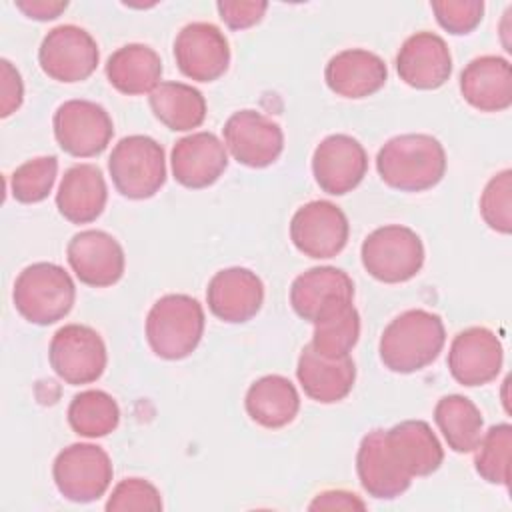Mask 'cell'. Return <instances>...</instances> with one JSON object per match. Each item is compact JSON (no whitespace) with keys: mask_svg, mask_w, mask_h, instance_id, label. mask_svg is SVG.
<instances>
[{"mask_svg":"<svg viewBox=\"0 0 512 512\" xmlns=\"http://www.w3.org/2000/svg\"><path fill=\"white\" fill-rule=\"evenodd\" d=\"M446 342L438 314L414 308L396 316L382 332L378 352L382 364L398 374H412L430 366Z\"/></svg>","mask_w":512,"mask_h":512,"instance_id":"2","label":"cell"},{"mask_svg":"<svg viewBox=\"0 0 512 512\" xmlns=\"http://www.w3.org/2000/svg\"><path fill=\"white\" fill-rule=\"evenodd\" d=\"M502 362V342L484 326H470L458 332L448 350V370L452 378L470 388L496 380Z\"/></svg>","mask_w":512,"mask_h":512,"instance_id":"15","label":"cell"},{"mask_svg":"<svg viewBox=\"0 0 512 512\" xmlns=\"http://www.w3.org/2000/svg\"><path fill=\"white\" fill-rule=\"evenodd\" d=\"M244 406L256 424L276 430L288 426L296 418L300 410V396L286 376L268 374L250 384Z\"/></svg>","mask_w":512,"mask_h":512,"instance_id":"27","label":"cell"},{"mask_svg":"<svg viewBox=\"0 0 512 512\" xmlns=\"http://www.w3.org/2000/svg\"><path fill=\"white\" fill-rule=\"evenodd\" d=\"M174 58L180 72L190 80L212 82L228 70L230 46L218 26L190 22L176 34Z\"/></svg>","mask_w":512,"mask_h":512,"instance_id":"14","label":"cell"},{"mask_svg":"<svg viewBox=\"0 0 512 512\" xmlns=\"http://www.w3.org/2000/svg\"><path fill=\"white\" fill-rule=\"evenodd\" d=\"M350 224L342 208L328 200H312L300 206L290 220V240L308 258H332L348 242Z\"/></svg>","mask_w":512,"mask_h":512,"instance_id":"11","label":"cell"},{"mask_svg":"<svg viewBox=\"0 0 512 512\" xmlns=\"http://www.w3.org/2000/svg\"><path fill=\"white\" fill-rule=\"evenodd\" d=\"M58 158L56 156H38L20 164L10 176L12 196L22 204L42 202L56 182Z\"/></svg>","mask_w":512,"mask_h":512,"instance_id":"34","label":"cell"},{"mask_svg":"<svg viewBox=\"0 0 512 512\" xmlns=\"http://www.w3.org/2000/svg\"><path fill=\"white\" fill-rule=\"evenodd\" d=\"M170 164L178 184L200 190L212 186L224 174L228 152L216 134L192 132L174 144Z\"/></svg>","mask_w":512,"mask_h":512,"instance_id":"20","label":"cell"},{"mask_svg":"<svg viewBox=\"0 0 512 512\" xmlns=\"http://www.w3.org/2000/svg\"><path fill=\"white\" fill-rule=\"evenodd\" d=\"M222 134L232 158L248 168H266L284 150L282 128L256 110L234 112L226 120Z\"/></svg>","mask_w":512,"mask_h":512,"instance_id":"12","label":"cell"},{"mask_svg":"<svg viewBox=\"0 0 512 512\" xmlns=\"http://www.w3.org/2000/svg\"><path fill=\"white\" fill-rule=\"evenodd\" d=\"M464 100L480 112H502L512 104V68L502 56H478L460 72Z\"/></svg>","mask_w":512,"mask_h":512,"instance_id":"23","label":"cell"},{"mask_svg":"<svg viewBox=\"0 0 512 512\" xmlns=\"http://www.w3.org/2000/svg\"><path fill=\"white\" fill-rule=\"evenodd\" d=\"M206 300L216 318L228 324H242L260 312L264 302V284L256 272L248 268H224L210 278Z\"/></svg>","mask_w":512,"mask_h":512,"instance_id":"18","label":"cell"},{"mask_svg":"<svg viewBox=\"0 0 512 512\" xmlns=\"http://www.w3.org/2000/svg\"><path fill=\"white\" fill-rule=\"evenodd\" d=\"M512 170H502L492 176L480 196V214L484 222L500 232L510 234L512 230Z\"/></svg>","mask_w":512,"mask_h":512,"instance_id":"35","label":"cell"},{"mask_svg":"<svg viewBox=\"0 0 512 512\" xmlns=\"http://www.w3.org/2000/svg\"><path fill=\"white\" fill-rule=\"evenodd\" d=\"M58 146L76 158H92L106 150L114 124L104 106L92 100H66L52 118Z\"/></svg>","mask_w":512,"mask_h":512,"instance_id":"9","label":"cell"},{"mask_svg":"<svg viewBox=\"0 0 512 512\" xmlns=\"http://www.w3.org/2000/svg\"><path fill=\"white\" fill-rule=\"evenodd\" d=\"M360 258L372 278L386 284L408 282L424 266V244L412 228L388 224L364 238Z\"/></svg>","mask_w":512,"mask_h":512,"instance_id":"6","label":"cell"},{"mask_svg":"<svg viewBox=\"0 0 512 512\" xmlns=\"http://www.w3.org/2000/svg\"><path fill=\"white\" fill-rule=\"evenodd\" d=\"M0 68H2V88H0V116L6 118L12 112H16L22 106L24 100V84H22V76L20 72L12 66L10 60L2 58L0 60Z\"/></svg>","mask_w":512,"mask_h":512,"instance_id":"39","label":"cell"},{"mask_svg":"<svg viewBox=\"0 0 512 512\" xmlns=\"http://www.w3.org/2000/svg\"><path fill=\"white\" fill-rule=\"evenodd\" d=\"M154 116L174 132L198 128L206 118L202 92L184 82H160L148 96Z\"/></svg>","mask_w":512,"mask_h":512,"instance_id":"29","label":"cell"},{"mask_svg":"<svg viewBox=\"0 0 512 512\" xmlns=\"http://www.w3.org/2000/svg\"><path fill=\"white\" fill-rule=\"evenodd\" d=\"M162 76L158 52L146 44H126L110 54L106 62L108 82L126 96L150 94Z\"/></svg>","mask_w":512,"mask_h":512,"instance_id":"28","label":"cell"},{"mask_svg":"<svg viewBox=\"0 0 512 512\" xmlns=\"http://www.w3.org/2000/svg\"><path fill=\"white\" fill-rule=\"evenodd\" d=\"M310 510H366V502L354 492L346 490H326L314 496L308 506Z\"/></svg>","mask_w":512,"mask_h":512,"instance_id":"40","label":"cell"},{"mask_svg":"<svg viewBox=\"0 0 512 512\" xmlns=\"http://www.w3.org/2000/svg\"><path fill=\"white\" fill-rule=\"evenodd\" d=\"M50 366L66 384L80 386L96 382L108 362L102 336L84 324H66L58 328L48 348Z\"/></svg>","mask_w":512,"mask_h":512,"instance_id":"8","label":"cell"},{"mask_svg":"<svg viewBox=\"0 0 512 512\" xmlns=\"http://www.w3.org/2000/svg\"><path fill=\"white\" fill-rule=\"evenodd\" d=\"M106 510L108 512H126V510L158 512L162 510V496H160V490L144 478H124L114 486L106 502Z\"/></svg>","mask_w":512,"mask_h":512,"instance_id":"36","label":"cell"},{"mask_svg":"<svg viewBox=\"0 0 512 512\" xmlns=\"http://www.w3.org/2000/svg\"><path fill=\"white\" fill-rule=\"evenodd\" d=\"M76 288L70 274L52 262H34L26 266L12 290L18 314L38 326L62 320L74 306Z\"/></svg>","mask_w":512,"mask_h":512,"instance_id":"4","label":"cell"},{"mask_svg":"<svg viewBox=\"0 0 512 512\" xmlns=\"http://www.w3.org/2000/svg\"><path fill=\"white\" fill-rule=\"evenodd\" d=\"M324 80L334 94L358 100L376 94L386 84L388 68L378 54L364 48H348L328 60Z\"/></svg>","mask_w":512,"mask_h":512,"instance_id":"22","label":"cell"},{"mask_svg":"<svg viewBox=\"0 0 512 512\" xmlns=\"http://www.w3.org/2000/svg\"><path fill=\"white\" fill-rule=\"evenodd\" d=\"M66 258L76 278L92 288L116 284L126 266L120 242L104 230H82L66 246Z\"/></svg>","mask_w":512,"mask_h":512,"instance_id":"16","label":"cell"},{"mask_svg":"<svg viewBox=\"0 0 512 512\" xmlns=\"http://www.w3.org/2000/svg\"><path fill=\"white\" fill-rule=\"evenodd\" d=\"M296 376L308 398L320 404H334L352 392L356 364L350 354L342 358H326L306 344L298 358Z\"/></svg>","mask_w":512,"mask_h":512,"instance_id":"24","label":"cell"},{"mask_svg":"<svg viewBox=\"0 0 512 512\" xmlns=\"http://www.w3.org/2000/svg\"><path fill=\"white\" fill-rule=\"evenodd\" d=\"M356 472L368 496L378 500H392L412 484V476L392 456L384 430H372L362 438L356 454Z\"/></svg>","mask_w":512,"mask_h":512,"instance_id":"21","label":"cell"},{"mask_svg":"<svg viewBox=\"0 0 512 512\" xmlns=\"http://www.w3.org/2000/svg\"><path fill=\"white\" fill-rule=\"evenodd\" d=\"M16 8L32 20L46 22V20L58 18L68 8V2L66 0L64 2L62 0L60 2H54V0H16Z\"/></svg>","mask_w":512,"mask_h":512,"instance_id":"41","label":"cell"},{"mask_svg":"<svg viewBox=\"0 0 512 512\" xmlns=\"http://www.w3.org/2000/svg\"><path fill=\"white\" fill-rule=\"evenodd\" d=\"M112 460L102 446L76 442L60 450L52 464L58 492L72 502H94L112 482Z\"/></svg>","mask_w":512,"mask_h":512,"instance_id":"7","label":"cell"},{"mask_svg":"<svg viewBox=\"0 0 512 512\" xmlns=\"http://www.w3.org/2000/svg\"><path fill=\"white\" fill-rule=\"evenodd\" d=\"M434 422L440 428L448 448L458 454L474 452L482 438V412L466 396L448 394L440 398L434 406Z\"/></svg>","mask_w":512,"mask_h":512,"instance_id":"30","label":"cell"},{"mask_svg":"<svg viewBox=\"0 0 512 512\" xmlns=\"http://www.w3.org/2000/svg\"><path fill=\"white\" fill-rule=\"evenodd\" d=\"M436 22L450 34L462 36L470 34L484 16L482 0H440L430 2Z\"/></svg>","mask_w":512,"mask_h":512,"instance_id":"37","label":"cell"},{"mask_svg":"<svg viewBox=\"0 0 512 512\" xmlns=\"http://www.w3.org/2000/svg\"><path fill=\"white\" fill-rule=\"evenodd\" d=\"M108 170L122 196L130 200L152 198L166 182L164 148L144 134L126 136L112 148Z\"/></svg>","mask_w":512,"mask_h":512,"instance_id":"5","label":"cell"},{"mask_svg":"<svg viewBox=\"0 0 512 512\" xmlns=\"http://www.w3.org/2000/svg\"><path fill=\"white\" fill-rule=\"evenodd\" d=\"M202 304L188 294L158 298L146 316V340L152 352L164 360L190 356L204 334Z\"/></svg>","mask_w":512,"mask_h":512,"instance_id":"3","label":"cell"},{"mask_svg":"<svg viewBox=\"0 0 512 512\" xmlns=\"http://www.w3.org/2000/svg\"><path fill=\"white\" fill-rule=\"evenodd\" d=\"M100 52L90 32L74 24H60L52 28L40 48L38 62L46 76L58 82H82L98 66Z\"/></svg>","mask_w":512,"mask_h":512,"instance_id":"10","label":"cell"},{"mask_svg":"<svg viewBox=\"0 0 512 512\" xmlns=\"http://www.w3.org/2000/svg\"><path fill=\"white\" fill-rule=\"evenodd\" d=\"M352 298V278L334 266L310 268L296 276L290 286V304L294 312L312 324L352 304Z\"/></svg>","mask_w":512,"mask_h":512,"instance_id":"17","label":"cell"},{"mask_svg":"<svg viewBox=\"0 0 512 512\" xmlns=\"http://www.w3.org/2000/svg\"><path fill=\"white\" fill-rule=\"evenodd\" d=\"M120 408L104 390H84L68 406L70 428L84 438H102L118 428Z\"/></svg>","mask_w":512,"mask_h":512,"instance_id":"31","label":"cell"},{"mask_svg":"<svg viewBox=\"0 0 512 512\" xmlns=\"http://www.w3.org/2000/svg\"><path fill=\"white\" fill-rule=\"evenodd\" d=\"M108 200L106 180L96 164H74L62 176L56 192L58 212L72 224L94 222Z\"/></svg>","mask_w":512,"mask_h":512,"instance_id":"25","label":"cell"},{"mask_svg":"<svg viewBox=\"0 0 512 512\" xmlns=\"http://www.w3.org/2000/svg\"><path fill=\"white\" fill-rule=\"evenodd\" d=\"M474 468L490 484H510V450H512V426L508 422L494 424L474 448Z\"/></svg>","mask_w":512,"mask_h":512,"instance_id":"33","label":"cell"},{"mask_svg":"<svg viewBox=\"0 0 512 512\" xmlns=\"http://www.w3.org/2000/svg\"><path fill=\"white\" fill-rule=\"evenodd\" d=\"M368 154L364 146L348 134L326 136L312 154V174L322 192L344 196L366 176Z\"/></svg>","mask_w":512,"mask_h":512,"instance_id":"13","label":"cell"},{"mask_svg":"<svg viewBox=\"0 0 512 512\" xmlns=\"http://www.w3.org/2000/svg\"><path fill=\"white\" fill-rule=\"evenodd\" d=\"M222 22L232 30H244L258 24L268 10V2H216Z\"/></svg>","mask_w":512,"mask_h":512,"instance_id":"38","label":"cell"},{"mask_svg":"<svg viewBox=\"0 0 512 512\" xmlns=\"http://www.w3.org/2000/svg\"><path fill=\"white\" fill-rule=\"evenodd\" d=\"M400 80L416 90H436L452 74L450 48L434 32H416L404 40L396 54Z\"/></svg>","mask_w":512,"mask_h":512,"instance_id":"19","label":"cell"},{"mask_svg":"<svg viewBox=\"0 0 512 512\" xmlns=\"http://www.w3.org/2000/svg\"><path fill=\"white\" fill-rule=\"evenodd\" d=\"M376 170L394 190L424 192L444 178L446 152L430 134H400L378 150Z\"/></svg>","mask_w":512,"mask_h":512,"instance_id":"1","label":"cell"},{"mask_svg":"<svg viewBox=\"0 0 512 512\" xmlns=\"http://www.w3.org/2000/svg\"><path fill=\"white\" fill-rule=\"evenodd\" d=\"M388 448L406 474L430 476L444 460V450L430 424L424 420H404L384 430Z\"/></svg>","mask_w":512,"mask_h":512,"instance_id":"26","label":"cell"},{"mask_svg":"<svg viewBox=\"0 0 512 512\" xmlns=\"http://www.w3.org/2000/svg\"><path fill=\"white\" fill-rule=\"evenodd\" d=\"M360 336V314L354 304H348L318 322H314V334L310 346L326 358L348 356Z\"/></svg>","mask_w":512,"mask_h":512,"instance_id":"32","label":"cell"}]
</instances>
